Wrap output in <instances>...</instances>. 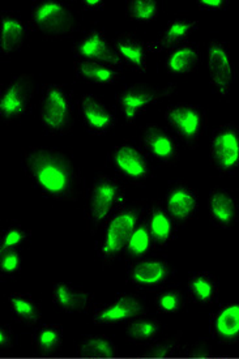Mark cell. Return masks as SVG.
<instances>
[{
  "label": "cell",
  "mask_w": 239,
  "mask_h": 359,
  "mask_svg": "<svg viewBox=\"0 0 239 359\" xmlns=\"http://www.w3.org/2000/svg\"><path fill=\"white\" fill-rule=\"evenodd\" d=\"M25 239V233L20 229L12 227L10 230H7L1 239V251H8L16 246H19L20 243Z\"/></svg>",
  "instance_id": "cell-33"
},
{
  "label": "cell",
  "mask_w": 239,
  "mask_h": 359,
  "mask_svg": "<svg viewBox=\"0 0 239 359\" xmlns=\"http://www.w3.org/2000/svg\"><path fill=\"white\" fill-rule=\"evenodd\" d=\"M11 306L13 311L16 312L19 316L24 319H36L37 318V307L36 304L32 302L28 298L22 295H12L11 297Z\"/></svg>",
  "instance_id": "cell-30"
},
{
  "label": "cell",
  "mask_w": 239,
  "mask_h": 359,
  "mask_svg": "<svg viewBox=\"0 0 239 359\" xmlns=\"http://www.w3.org/2000/svg\"><path fill=\"white\" fill-rule=\"evenodd\" d=\"M20 256L16 251H3L1 257H0V268L6 273H13L20 268Z\"/></svg>",
  "instance_id": "cell-34"
},
{
  "label": "cell",
  "mask_w": 239,
  "mask_h": 359,
  "mask_svg": "<svg viewBox=\"0 0 239 359\" xmlns=\"http://www.w3.org/2000/svg\"><path fill=\"white\" fill-rule=\"evenodd\" d=\"M7 334H6V332L1 331V333H0V344L4 346L6 345V342H7Z\"/></svg>",
  "instance_id": "cell-39"
},
{
  "label": "cell",
  "mask_w": 239,
  "mask_h": 359,
  "mask_svg": "<svg viewBox=\"0 0 239 359\" xmlns=\"http://www.w3.org/2000/svg\"><path fill=\"white\" fill-rule=\"evenodd\" d=\"M127 15L136 22H152L160 15V4L154 0H130L127 3Z\"/></svg>",
  "instance_id": "cell-25"
},
{
  "label": "cell",
  "mask_w": 239,
  "mask_h": 359,
  "mask_svg": "<svg viewBox=\"0 0 239 359\" xmlns=\"http://www.w3.org/2000/svg\"><path fill=\"white\" fill-rule=\"evenodd\" d=\"M111 162L115 170L131 183L140 184L149 177L146 157L131 142H123L115 147L111 153Z\"/></svg>",
  "instance_id": "cell-10"
},
{
  "label": "cell",
  "mask_w": 239,
  "mask_h": 359,
  "mask_svg": "<svg viewBox=\"0 0 239 359\" xmlns=\"http://www.w3.org/2000/svg\"><path fill=\"white\" fill-rule=\"evenodd\" d=\"M29 180L48 198L74 200L78 192V175L71 160L62 151L32 147L24 153Z\"/></svg>",
  "instance_id": "cell-1"
},
{
  "label": "cell",
  "mask_w": 239,
  "mask_h": 359,
  "mask_svg": "<svg viewBox=\"0 0 239 359\" xmlns=\"http://www.w3.org/2000/svg\"><path fill=\"white\" fill-rule=\"evenodd\" d=\"M166 208L174 219L186 221L196 212L198 196L189 184L179 183L169 191L166 198Z\"/></svg>",
  "instance_id": "cell-16"
},
{
  "label": "cell",
  "mask_w": 239,
  "mask_h": 359,
  "mask_svg": "<svg viewBox=\"0 0 239 359\" xmlns=\"http://www.w3.org/2000/svg\"><path fill=\"white\" fill-rule=\"evenodd\" d=\"M212 217L221 225H230L237 216V201L230 191L214 189L210 195Z\"/></svg>",
  "instance_id": "cell-21"
},
{
  "label": "cell",
  "mask_w": 239,
  "mask_h": 359,
  "mask_svg": "<svg viewBox=\"0 0 239 359\" xmlns=\"http://www.w3.org/2000/svg\"><path fill=\"white\" fill-rule=\"evenodd\" d=\"M216 332L224 339L239 336V304H229L221 310L214 323Z\"/></svg>",
  "instance_id": "cell-24"
},
{
  "label": "cell",
  "mask_w": 239,
  "mask_h": 359,
  "mask_svg": "<svg viewBox=\"0 0 239 359\" xmlns=\"http://www.w3.org/2000/svg\"><path fill=\"white\" fill-rule=\"evenodd\" d=\"M139 219V212L136 208L121 210L111 218L106 229L105 239L102 243V254L114 256L119 254L130 241Z\"/></svg>",
  "instance_id": "cell-11"
},
{
  "label": "cell",
  "mask_w": 239,
  "mask_h": 359,
  "mask_svg": "<svg viewBox=\"0 0 239 359\" xmlns=\"http://www.w3.org/2000/svg\"><path fill=\"white\" fill-rule=\"evenodd\" d=\"M57 340H59V334L53 328H45L43 331L39 333V344L45 349H50V348L55 346Z\"/></svg>",
  "instance_id": "cell-36"
},
{
  "label": "cell",
  "mask_w": 239,
  "mask_h": 359,
  "mask_svg": "<svg viewBox=\"0 0 239 359\" xmlns=\"http://www.w3.org/2000/svg\"><path fill=\"white\" fill-rule=\"evenodd\" d=\"M84 351L90 355H100V357H111L114 355V346L110 344V341L102 337H95L86 342L84 345Z\"/></svg>",
  "instance_id": "cell-31"
},
{
  "label": "cell",
  "mask_w": 239,
  "mask_h": 359,
  "mask_svg": "<svg viewBox=\"0 0 239 359\" xmlns=\"http://www.w3.org/2000/svg\"><path fill=\"white\" fill-rule=\"evenodd\" d=\"M142 140L148 153L157 161L172 165L179 158V147L174 136L163 126L148 124L142 131Z\"/></svg>",
  "instance_id": "cell-13"
},
{
  "label": "cell",
  "mask_w": 239,
  "mask_h": 359,
  "mask_svg": "<svg viewBox=\"0 0 239 359\" xmlns=\"http://www.w3.org/2000/svg\"><path fill=\"white\" fill-rule=\"evenodd\" d=\"M208 71L213 88L221 97H228L235 80V63L230 46L222 41H212L208 48Z\"/></svg>",
  "instance_id": "cell-8"
},
{
  "label": "cell",
  "mask_w": 239,
  "mask_h": 359,
  "mask_svg": "<svg viewBox=\"0 0 239 359\" xmlns=\"http://www.w3.org/2000/svg\"><path fill=\"white\" fill-rule=\"evenodd\" d=\"M175 86H154L145 83L127 86L118 95V106L127 123L135 122L149 106L174 93Z\"/></svg>",
  "instance_id": "cell-4"
},
{
  "label": "cell",
  "mask_w": 239,
  "mask_h": 359,
  "mask_svg": "<svg viewBox=\"0 0 239 359\" xmlns=\"http://www.w3.org/2000/svg\"><path fill=\"white\" fill-rule=\"evenodd\" d=\"M200 62V48L198 43H184L174 48L166 57L165 66L172 75H189L198 69Z\"/></svg>",
  "instance_id": "cell-18"
},
{
  "label": "cell",
  "mask_w": 239,
  "mask_h": 359,
  "mask_svg": "<svg viewBox=\"0 0 239 359\" xmlns=\"http://www.w3.org/2000/svg\"><path fill=\"white\" fill-rule=\"evenodd\" d=\"M123 200L122 184L110 175L100 174L97 177L89 194V215L100 224L109 217L121 201Z\"/></svg>",
  "instance_id": "cell-5"
},
{
  "label": "cell",
  "mask_w": 239,
  "mask_h": 359,
  "mask_svg": "<svg viewBox=\"0 0 239 359\" xmlns=\"http://www.w3.org/2000/svg\"><path fill=\"white\" fill-rule=\"evenodd\" d=\"M39 121L46 131L54 135H64L74 128L75 116L71 95L64 86L50 84L45 88Z\"/></svg>",
  "instance_id": "cell-2"
},
{
  "label": "cell",
  "mask_w": 239,
  "mask_h": 359,
  "mask_svg": "<svg viewBox=\"0 0 239 359\" xmlns=\"http://www.w3.org/2000/svg\"><path fill=\"white\" fill-rule=\"evenodd\" d=\"M140 309L142 306L137 299L131 297H123L113 303L111 306L106 307L104 311L100 312L98 319L101 322L106 323L122 322L137 315Z\"/></svg>",
  "instance_id": "cell-23"
},
{
  "label": "cell",
  "mask_w": 239,
  "mask_h": 359,
  "mask_svg": "<svg viewBox=\"0 0 239 359\" xmlns=\"http://www.w3.org/2000/svg\"><path fill=\"white\" fill-rule=\"evenodd\" d=\"M83 4L86 8H90V10H100L105 6L102 1H84Z\"/></svg>",
  "instance_id": "cell-38"
},
{
  "label": "cell",
  "mask_w": 239,
  "mask_h": 359,
  "mask_svg": "<svg viewBox=\"0 0 239 359\" xmlns=\"http://www.w3.org/2000/svg\"><path fill=\"white\" fill-rule=\"evenodd\" d=\"M54 295H55L57 302L67 310H72L78 306L86 304V295L80 292H76L75 289H72L71 286L66 284L57 285L54 289Z\"/></svg>",
  "instance_id": "cell-28"
},
{
  "label": "cell",
  "mask_w": 239,
  "mask_h": 359,
  "mask_svg": "<svg viewBox=\"0 0 239 359\" xmlns=\"http://www.w3.org/2000/svg\"><path fill=\"white\" fill-rule=\"evenodd\" d=\"M32 24L45 37H66L75 29V16L64 3L42 0L33 8Z\"/></svg>",
  "instance_id": "cell-3"
},
{
  "label": "cell",
  "mask_w": 239,
  "mask_h": 359,
  "mask_svg": "<svg viewBox=\"0 0 239 359\" xmlns=\"http://www.w3.org/2000/svg\"><path fill=\"white\" fill-rule=\"evenodd\" d=\"M179 303H181L179 295L177 293H172V292L163 294L160 297V299H158V304H160L161 310L166 312H172L178 310Z\"/></svg>",
  "instance_id": "cell-35"
},
{
  "label": "cell",
  "mask_w": 239,
  "mask_h": 359,
  "mask_svg": "<svg viewBox=\"0 0 239 359\" xmlns=\"http://www.w3.org/2000/svg\"><path fill=\"white\" fill-rule=\"evenodd\" d=\"M228 1L225 0H203L198 1V6L203 10L219 11L224 10L228 7Z\"/></svg>",
  "instance_id": "cell-37"
},
{
  "label": "cell",
  "mask_w": 239,
  "mask_h": 359,
  "mask_svg": "<svg viewBox=\"0 0 239 359\" xmlns=\"http://www.w3.org/2000/svg\"><path fill=\"white\" fill-rule=\"evenodd\" d=\"M80 111L88 130L95 135H104L111 131L116 122L110 107L96 95H83L80 101Z\"/></svg>",
  "instance_id": "cell-14"
},
{
  "label": "cell",
  "mask_w": 239,
  "mask_h": 359,
  "mask_svg": "<svg viewBox=\"0 0 239 359\" xmlns=\"http://www.w3.org/2000/svg\"><path fill=\"white\" fill-rule=\"evenodd\" d=\"M75 71L80 79L98 86L113 84L119 80L121 76L115 67L83 59H78L75 62Z\"/></svg>",
  "instance_id": "cell-20"
},
{
  "label": "cell",
  "mask_w": 239,
  "mask_h": 359,
  "mask_svg": "<svg viewBox=\"0 0 239 359\" xmlns=\"http://www.w3.org/2000/svg\"><path fill=\"white\" fill-rule=\"evenodd\" d=\"M34 95L33 75L16 76L1 92L0 115L3 121L13 122L28 111Z\"/></svg>",
  "instance_id": "cell-7"
},
{
  "label": "cell",
  "mask_w": 239,
  "mask_h": 359,
  "mask_svg": "<svg viewBox=\"0 0 239 359\" xmlns=\"http://www.w3.org/2000/svg\"><path fill=\"white\" fill-rule=\"evenodd\" d=\"M75 53L83 60H92L111 67L123 65L114 45L100 30H92L86 37L80 39L75 46Z\"/></svg>",
  "instance_id": "cell-12"
},
{
  "label": "cell",
  "mask_w": 239,
  "mask_h": 359,
  "mask_svg": "<svg viewBox=\"0 0 239 359\" xmlns=\"http://www.w3.org/2000/svg\"><path fill=\"white\" fill-rule=\"evenodd\" d=\"M165 119L181 136L186 144L199 142L205 127V113L200 107L190 104H174L165 111Z\"/></svg>",
  "instance_id": "cell-9"
},
{
  "label": "cell",
  "mask_w": 239,
  "mask_h": 359,
  "mask_svg": "<svg viewBox=\"0 0 239 359\" xmlns=\"http://www.w3.org/2000/svg\"><path fill=\"white\" fill-rule=\"evenodd\" d=\"M27 39V25L19 16L6 13L0 20V48L8 55L24 46Z\"/></svg>",
  "instance_id": "cell-17"
},
{
  "label": "cell",
  "mask_w": 239,
  "mask_h": 359,
  "mask_svg": "<svg viewBox=\"0 0 239 359\" xmlns=\"http://www.w3.org/2000/svg\"><path fill=\"white\" fill-rule=\"evenodd\" d=\"M114 48L123 65H127L136 72H144L146 69L148 51L140 38L131 33H123L115 38Z\"/></svg>",
  "instance_id": "cell-15"
},
{
  "label": "cell",
  "mask_w": 239,
  "mask_h": 359,
  "mask_svg": "<svg viewBox=\"0 0 239 359\" xmlns=\"http://www.w3.org/2000/svg\"><path fill=\"white\" fill-rule=\"evenodd\" d=\"M191 290L193 295L199 301L207 302V301L211 299L213 294H214V285H213L211 278L208 276L199 274V276L192 278Z\"/></svg>",
  "instance_id": "cell-29"
},
{
  "label": "cell",
  "mask_w": 239,
  "mask_h": 359,
  "mask_svg": "<svg viewBox=\"0 0 239 359\" xmlns=\"http://www.w3.org/2000/svg\"><path fill=\"white\" fill-rule=\"evenodd\" d=\"M149 231L154 241L165 243L172 234V219L166 212L160 208H154L149 218Z\"/></svg>",
  "instance_id": "cell-26"
},
{
  "label": "cell",
  "mask_w": 239,
  "mask_h": 359,
  "mask_svg": "<svg viewBox=\"0 0 239 359\" xmlns=\"http://www.w3.org/2000/svg\"><path fill=\"white\" fill-rule=\"evenodd\" d=\"M152 245V236L149 229L144 225L136 226L134 233L130 236L127 243V250L134 256H142L146 254Z\"/></svg>",
  "instance_id": "cell-27"
},
{
  "label": "cell",
  "mask_w": 239,
  "mask_h": 359,
  "mask_svg": "<svg viewBox=\"0 0 239 359\" xmlns=\"http://www.w3.org/2000/svg\"><path fill=\"white\" fill-rule=\"evenodd\" d=\"M211 160L221 172H231L239 168V127L237 124L220 126L212 136Z\"/></svg>",
  "instance_id": "cell-6"
},
{
  "label": "cell",
  "mask_w": 239,
  "mask_h": 359,
  "mask_svg": "<svg viewBox=\"0 0 239 359\" xmlns=\"http://www.w3.org/2000/svg\"><path fill=\"white\" fill-rule=\"evenodd\" d=\"M199 28V22L193 20L174 19L166 25L157 42V46L163 51L179 48L189 39L193 32Z\"/></svg>",
  "instance_id": "cell-19"
},
{
  "label": "cell",
  "mask_w": 239,
  "mask_h": 359,
  "mask_svg": "<svg viewBox=\"0 0 239 359\" xmlns=\"http://www.w3.org/2000/svg\"><path fill=\"white\" fill-rule=\"evenodd\" d=\"M156 332H157V325L154 323L146 322V320L136 322L130 327V334L139 340L151 339L156 334Z\"/></svg>",
  "instance_id": "cell-32"
},
{
  "label": "cell",
  "mask_w": 239,
  "mask_h": 359,
  "mask_svg": "<svg viewBox=\"0 0 239 359\" xmlns=\"http://www.w3.org/2000/svg\"><path fill=\"white\" fill-rule=\"evenodd\" d=\"M168 265L160 260H145L136 264L131 277L134 283L142 286H153L163 283L168 277Z\"/></svg>",
  "instance_id": "cell-22"
}]
</instances>
